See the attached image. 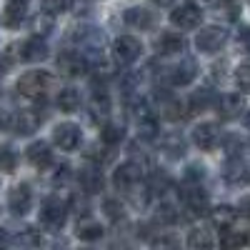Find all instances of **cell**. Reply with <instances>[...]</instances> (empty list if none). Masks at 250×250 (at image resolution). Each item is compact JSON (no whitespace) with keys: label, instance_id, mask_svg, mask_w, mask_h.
I'll use <instances>...</instances> for the list:
<instances>
[{"label":"cell","instance_id":"obj_1","mask_svg":"<svg viewBox=\"0 0 250 250\" xmlns=\"http://www.w3.org/2000/svg\"><path fill=\"white\" fill-rule=\"evenodd\" d=\"M15 88H18V95H23L28 100H40L53 88V75L48 70H28L18 78Z\"/></svg>","mask_w":250,"mask_h":250},{"label":"cell","instance_id":"obj_2","mask_svg":"<svg viewBox=\"0 0 250 250\" xmlns=\"http://www.w3.org/2000/svg\"><path fill=\"white\" fill-rule=\"evenodd\" d=\"M143 178H145V165L138 160H125L113 173V185L123 193H133L143 185Z\"/></svg>","mask_w":250,"mask_h":250},{"label":"cell","instance_id":"obj_3","mask_svg":"<svg viewBox=\"0 0 250 250\" xmlns=\"http://www.w3.org/2000/svg\"><path fill=\"white\" fill-rule=\"evenodd\" d=\"M68 220V205L60 198H48L43 205H40V225L50 233L62 230V225Z\"/></svg>","mask_w":250,"mask_h":250},{"label":"cell","instance_id":"obj_4","mask_svg":"<svg viewBox=\"0 0 250 250\" xmlns=\"http://www.w3.org/2000/svg\"><path fill=\"white\" fill-rule=\"evenodd\" d=\"M143 53V45H140V40L133 38V35H120L115 38V43H113V58L118 65H130V62H135Z\"/></svg>","mask_w":250,"mask_h":250},{"label":"cell","instance_id":"obj_5","mask_svg":"<svg viewBox=\"0 0 250 250\" xmlns=\"http://www.w3.org/2000/svg\"><path fill=\"white\" fill-rule=\"evenodd\" d=\"M225 43H228V30H225V28H218V25L203 28V30L198 33V38H195L198 50H200V53H208V55L218 53Z\"/></svg>","mask_w":250,"mask_h":250},{"label":"cell","instance_id":"obj_6","mask_svg":"<svg viewBox=\"0 0 250 250\" xmlns=\"http://www.w3.org/2000/svg\"><path fill=\"white\" fill-rule=\"evenodd\" d=\"M53 143L58 145L60 150H65V153H73L80 148V143H83V133L75 123H60L58 128L53 130Z\"/></svg>","mask_w":250,"mask_h":250},{"label":"cell","instance_id":"obj_7","mask_svg":"<svg viewBox=\"0 0 250 250\" xmlns=\"http://www.w3.org/2000/svg\"><path fill=\"white\" fill-rule=\"evenodd\" d=\"M58 68L65 75H70V78H78V75L90 70V62H88V58L83 55L78 48H73V50H65V53L58 55Z\"/></svg>","mask_w":250,"mask_h":250},{"label":"cell","instance_id":"obj_8","mask_svg":"<svg viewBox=\"0 0 250 250\" xmlns=\"http://www.w3.org/2000/svg\"><path fill=\"white\" fill-rule=\"evenodd\" d=\"M200 20H203V10H200V5H195V3H185V5H180V8H175V10L170 13V23H173L175 28H180V30H193V28H198Z\"/></svg>","mask_w":250,"mask_h":250},{"label":"cell","instance_id":"obj_9","mask_svg":"<svg viewBox=\"0 0 250 250\" xmlns=\"http://www.w3.org/2000/svg\"><path fill=\"white\" fill-rule=\"evenodd\" d=\"M213 105H215V113L223 120H235V118H240L245 113V100L238 93H225V95L215 98Z\"/></svg>","mask_w":250,"mask_h":250},{"label":"cell","instance_id":"obj_10","mask_svg":"<svg viewBox=\"0 0 250 250\" xmlns=\"http://www.w3.org/2000/svg\"><path fill=\"white\" fill-rule=\"evenodd\" d=\"M223 140V133L215 123H200L195 125L193 130V143L198 145L200 150H215Z\"/></svg>","mask_w":250,"mask_h":250},{"label":"cell","instance_id":"obj_11","mask_svg":"<svg viewBox=\"0 0 250 250\" xmlns=\"http://www.w3.org/2000/svg\"><path fill=\"white\" fill-rule=\"evenodd\" d=\"M45 120V113H40L38 108H30V110H20L18 115H13V123L10 128L18 133V135H30L40 128V123Z\"/></svg>","mask_w":250,"mask_h":250},{"label":"cell","instance_id":"obj_12","mask_svg":"<svg viewBox=\"0 0 250 250\" xmlns=\"http://www.w3.org/2000/svg\"><path fill=\"white\" fill-rule=\"evenodd\" d=\"M8 208L13 215H25L33 208V190L30 185H15L8 193Z\"/></svg>","mask_w":250,"mask_h":250},{"label":"cell","instance_id":"obj_13","mask_svg":"<svg viewBox=\"0 0 250 250\" xmlns=\"http://www.w3.org/2000/svg\"><path fill=\"white\" fill-rule=\"evenodd\" d=\"M183 200H185V210H190V215H205L208 210H210V208H208V193L200 185L188 183L185 193H183Z\"/></svg>","mask_w":250,"mask_h":250},{"label":"cell","instance_id":"obj_14","mask_svg":"<svg viewBox=\"0 0 250 250\" xmlns=\"http://www.w3.org/2000/svg\"><path fill=\"white\" fill-rule=\"evenodd\" d=\"M20 60L25 62H38V60H45L48 58V43L40 35H33L28 38L25 43H20V53H18Z\"/></svg>","mask_w":250,"mask_h":250},{"label":"cell","instance_id":"obj_15","mask_svg":"<svg viewBox=\"0 0 250 250\" xmlns=\"http://www.w3.org/2000/svg\"><path fill=\"white\" fill-rule=\"evenodd\" d=\"M25 155H28V163L33 165V168H38V170H45V168L53 165V150H50V145L43 143V140L33 143L30 148L25 150Z\"/></svg>","mask_w":250,"mask_h":250},{"label":"cell","instance_id":"obj_16","mask_svg":"<svg viewBox=\"0 0 250 250\" xmlns=\"http://www.w3.org/2000/svg\"><path fill=\"white\" fill-rule=\"evenodd\" d=\"M185 38L180 33H160L155 38V50L158 55H178L185 50Z\"/></svg>","mask_w":250,"mask_h":250},{"label":"cell","instance_id":"obj_17","mask_svg":"<svg viewBox=\"0 0 250 250\" xmlns=\"http://www.w3.org/2000/svg\"><path fill=\"white\" fill-rule=\"evenodd\" d=\"M195 75H198V65H195V60L193 58H185V60H180L178 65H173L170 68V83L173 85H190V83L195 80Z\"/></svg>","mask_w":250,"mask_h":250},{"label":"cell","instance_id":"obj_18","mask_svg":"<svg viewBox=\"0 0 250 250\" xmlns=\"http://www.w3.org/2000/svg\"><path fill=\"white\" fill-rule=\"evenodd\" d=\"M28 18L25 0H8L3 8V25L5 28H20Z\"/></svg>","mask_w":250,"mask_h":250},{"label":"cell","instance_id":"obj_19","mask_svg":"<svg viewBox=\"0 0 250 250\" xmlns=\"http://www.w3.org/2000/svg\"><path fill=\"white\" fill-rule=\"evenodd\" d=\"M78 183H80V188H83V193H88V195L100 193L103 185H105L100 168H85V170H80V173H78Z\"/></svg>","mask_w":250,"mask_h":250},{"label":"cell","instance_id":"obj_20","mask_svg":"<svg viewBox=\"0 0 250 250\" xmlns=\"http://www.w3.org/2000/svg\"><path fill=\"white\" fill-rule=\"evenodd\" d=\"M125 23L138 30H148L155 25V15L153 10H145V8H128L125 10Z\"/></svg>","mask_w":250,"mask_h":250},{"label":"cell","instance_id":"obj_21","mask_svg":"<svg viewBox=\"0 0 250 250\" xmlns=\"http://www.w3.org/2000/svg\"><path fill=\"white\" fill-rule=\"evenodd\" d=\"M208 213H210L213 225L220 228V230H230V228L235 225V220H238V210L233 205H218V208H213V210H208Z\"/></svg>","mask_w":250,"mask_h":250},{"label":"cell","instance_id":"obj_22","mask_svg":"<svg viewBox=\"0 0 250 250\" xmlns=\"http://www.w3.org/2000/svg\"><path fill=\"white\" fill-rule=\"evenodd\" d=\"M75 235H78L80 240H88V243H93V240H100V238H103V225H100L98 220L88 218V215H83V220H78Z\"/></svg>","mask_w":250,"mask_h":250},{"label":"cell","instance_id":"obj_23","mask_svg":"<svg viewBox=\"0 0 250 250\" xmlns=\"http://www.w3.org/2000/svg\"><path fill=\"white\" fill-rule=\"evenodd\" d=\"M160 148L168 158H183L185 155V140L180 133H168V135H163Z\"/></svg>","mask_w":250,"mask_h":250},{"label":"cell","instance_id":"obj_24","mask_svg":"<svg viewBox=\"0 0 250 250\" xmlns=\"http://www.w3.org/2000/svg\"><path fill=\"white\" fill-rule=\"evenodd\" d=\"M123 138H125V128L118 125V123H105L100 128V140H103L105 148H115V145L123 143Z\"/></svg>","mask_w":250,"mask_h":250},{"label":"cell","instance_id":"obj_25","mask_svg":"<svg viewBox=\"0 0 250 250\" xmlns=\"http://www.w3.org/2000/svg\"><path fill=\"white\" fill-rule=\"evenodd\" d=\"M58 108L62 110V113H75V110H80V93L75 90V88H62L60 93H58Z\"/></svg>","mask_w":250,"mask_h":250},{"label":"cell","instance_id":"obj_26","mask_svg":"<svg viewBox=\"0 0 250 250\" xmlns=\"http://www.w3.org/2000/svg\"><path fill=\"white\" fill-rule=\"evenodd\" d=\"M160 110H163L165 118H170V120H183V118H188L185 103H180V100H175V98H165L163 105H160Z\"/></svg>","mask_w":250,"mask_h":250},{"label":"cell","instance_id":"obj_27","mask_svg":"<svg viewBox=\"0 0 250 250\" xmlns=\"http://www.w3.org/2000/svg\"><path fill=\"white\" fill-rule=\"evenodd\" d=\"M240 0H215V10L225 20H238L240 18Z\"/></svg>","mask_w":250,"mask_h":250},{"label":"cell","instance_id":"obj_28","mask_svg":"<svg viewBox=\"0 0 250 250\" xmlns=\"http://www.w3.org/2000/svg\"><path fill=\"white\" fill-rule=\"evenodd\" d=\"M155 220H158L160 225H173V223H178V220H180V213L175 210V208H173L170 203H163V205H158Z\"/></svg>","mask_w":250,"mask_h":250},{"label":"cell","instance_id":"obj_29","mask_svg":"<svg viewBox=\"0 0 250 250\" xmlns=\"http://www.w3.org/2000/svg\"><path fill=\"white\" fill-rule=\"evenodd\" d=\"M18 165V155L10 145H0V170L3 173H15Z\"/></svg>","mask_w":250,"mask_h":250},{"label":"cell","instance_id":"obj_30","mask_svg":"<svg viewBox=\"0 0 250 250\" xmlns=\"http://www.w3.org/2000/svg\"><path fill=\"white\" fill-rule=\"evenodd\" d=\"M188 245H190V248H213L215 240L210 238L208 230L198 228V230H190V235H188Z\"/></svg>","mask_w":250,"mask_h":250},{"label":"cell","instance_id":"obj_31","mask_svg":"<svg viewBox=\"0 0 250 250\" xmlns=\"http://www.w3.org/2000/svg\"><path fill=\"white\" fill-rule=\"evenodd\" d=\"M213 103H215V95H213V90L203 88V90H198V93L190 98V108H193V110H205V108H210Z\"/></svg>","mask_w":250,"mask_h":250},{"label":"cell","instance_id":"obj_32","mask_svg":"<svg viewBox=\"0 0 250 250\" xmlns=\"http://www.w3.org/2000/svg\"><path fill=\"white\" fill-rule=\"evenodd\" d=\"M30 28H33V35H48L50 28H53V15H48L43 10V15H35L30 20Z\"/></svg>","mask_w":250,"mask_h":250},{"label":"cell","instance_id":"obj_33","mask_svg":"<svg viewBox=\"0 0 250 250\" xmlns=\"http://www.w3.org/2000/svg\"><path fill=\"white\" fill-rule=\"evenodd\" d=\"M235 85L243 93H250V62H243L235 68Z\"/></svg>","mask_w":250,"mask_h":250},{"label":"cell","instance_id":"obj_34","mask_svg":"<svg viewBox=\"0 0 250 250\" xmlns=\"http://www.w3.org/2000/svg\"><path fill=\"white\" fill-rule=\"evenodd\" d=\"M245 243H248V238L243 233H233V228H230V230H223V238H220L223 248H240Z\"/></svg>","mask_w":250,"mask_h":250},{"label":"cell","instance_id":"obj_35","mask_svg":"<svg viewBox=\"0 0 250 250\" xmlns=\"http://www.w3.org/2000/svg\"><path fill=\"white\" fill-rule=\"evenodd\" d=\"M70 8V0H43V10L48 15H60Z\"/></svg>","mask_w":250,"mask_h":250},{"label":"cell","instance_id":"obj_36","mask_svg":"<svg viewBox=\"0 0 250 250\" xmlns=\"http://www.w3.org/2000/svg\"><path fill=\"white\" fill-rule=\"evenodd\" d=\"M203 178H205V168H203V165H190V168L185 170V180L193 183V185H200Z\"/></svg>","mask_w":250,"mask_h":250},{"label":"cell","instance_id":"obj_37","mask_svg":"<svg viewBox=\"0 0 250 250\" xmlns=\"http://www.w3.org/2000/svg\"><path fill=\"white\" fill-rule=\"evenodd\" d=\"M238 43H243V48H245V53L250 55V28H248V25H243V28H238Z\"/></svg>","mask_w":250,"mask_h":250},{"label":"cell","instance_id":"obj_38","mask_svg":"<svg viewBox=\"0 0 250 250\" xmlns=\"http://www.w3.org/2000/svg\"><path fill=\"white\" fill-rule=\"evenodd\" d=\"M105 210H108V215H110L113 220H115L118 215L123 218V208H120V205H118L115 200H105Z\"/></svg>","mask_w":250,"mask_h":250},{"label":"cell","instance_id":"obj_39","mask_svg":"<svg viewBox=\"0 0 250 250\" xmlns=\"http://www.w3.org/2000/svg\"><path fill=\"white\" fill-rule=\"evenodd\" d=\"M238 215H243V218L250 220V195L240 198V203H238Z\"/></svg>","mask_w":250,"mask_h":250},{"label":"cell","instance_id":"obj_40","mask_svg":"<svg viewBox=\"0 0 250 250\" xmlns=\"http://www.w3.org/2000/svg\"><path fill=\"white\" fill-rule=\"evenodd\" d=\"M153 5H158V8H168V5H173L175 0H150Z\"/></svg>","mask_w":250,"mask_h":250},{"label":"cell","instance_id":"obj_41","mask_svg":"<svg viewBox=\"0 0 250 250\" xmlns=\"http://www.w3.org/2000/svg\"><path fill=\"white\" fill-rule=\"evenodd\" d=\"M10 243V235H8V230H3V228H0V245H8Z\"/></svg>","mask_w":250,"mask_h":250},{"label":"cell","instance_id":"obj_42","mask_svg":"<svg viewBox=\"0 0 250 250\" xmlns=\"http://www.w3.org/2000/svg\"><path fill=\"white\" fill-rule=\"evenodd\" d=\"M245 183L250 185V163H245Z\"/></svg>","mask_w":250,"mask_h":250},{"label":"cell","instance_id":"obj_43","mask_svg":"<svg viewBox=\"0 0 250 250\" xmlns=\"http://www.w3.org/2000/svg\"><path fill=\"white\" fill-rule=\"evenodd\" d=\"M3 73H5V62H3V60H0V75H3Z\"/></svg>","mask_w":250,"mask_h":250},{"label":"cell","instance_id":"obj_44","mask_svg":"<svg viewBox=\"0 0 250 250\" xmlns=\"http://www.w3.org/2000/svg\"><path fill=\"white\" fill-rule=\"evenodd\" d=\"M245 123H248V128H250V110L245 113Z\"/></svg>","mask_w":250,"mask_h":250},{"label":"cell","instance_id":"obj_45","mask_svg":"<svg viewBox=\"0 0 250 250\" xmlns=\"http://www.w3.org/2000/svg\"><path fill=\"white\" fill-rule=\"evenodd\" d=\"M248 243H250V238H248Z\"/></svg>","mask_w":250,"mask_h":250},{"label":"cell","instance_id":"obj_46","mask_svg":"<svg viewBox=\"0 0 250 250\" xmlns=\"http://www.w3.org/2000/svg\"><path fill=\"white\" fill-rule=\"evenodd\" d=\"M25 3H28V0H25Z\"/></svg>","mask_w":250,"mask_h":250}]
</instances>
